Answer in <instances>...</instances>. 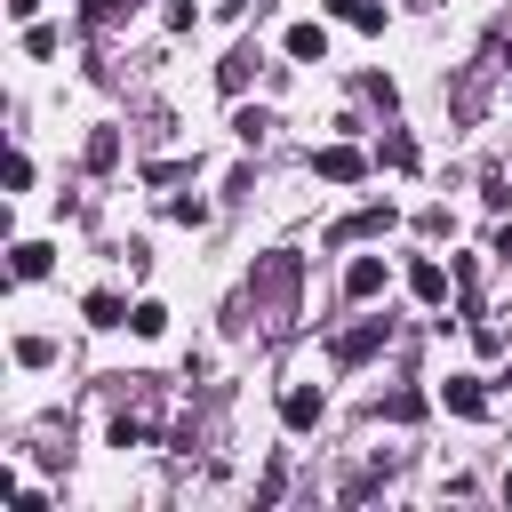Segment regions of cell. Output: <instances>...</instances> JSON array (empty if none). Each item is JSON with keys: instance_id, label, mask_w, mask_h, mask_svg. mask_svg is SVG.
I'll list each match as a JSON object with an SVG mask.
<instances>
[{"instance_id": "4fadbf2b", "label": "cell", "mask_w": 512, "mask_h": 512, "mask_svg": "<svg viewBox=\"0 0 512 512\" xmlns=\"http://www.w3.org/2000/svg\"><path fill=\"white\" fill-rule=\"evenodd\" d=\"M384 416H392V424H416V416H424V392H408V384H400V392L384 400Z\"/></svg>"}, {"instance_id": "ac0fdd59", "label": "cell", "mask_w": 512, "mask_h": 512, "mask_svg": "<svg viewBox=\"0 0 512 512\" xmlns=\"http://www.w3.org/2000/svg\"><path fill=\"white\" fill-rule=\"evenodd\" d=\"M480 200H488V208H512V184H504V168H488V176H480Z\"/></svg>"}, {"instance_id": "603a6c76", "label": "cell", "mask_w": 512, "mask_h": 512, "mask_svg": "<svg viewBox=\"0 0 512 512\" xmlns=\"http://www.w3.org/2000/svg\"><path fill=\"white\" fill-rule=\"evenodd\" d=\"M32 8H40V0H8V16H32Z\"/></svg>"}, {"instance_id": "6da1fadb", "label": "cell", "mask_w": 512, "mask_h": 512, "mask_svg": "<svg viewBox=\"0 0 512 512\" xmlns=\"http://www.w3.org/2000/svg\"><path fill=\"white\" fill-rule=\"evenodd\" d=\"M312 168H320L328 184H360V176H368V152H360V144H320Z\"/></svg>"}, {"instance_id": "7a4b0ae2", "label": "cell", "mask_w": 512, "mask_h": 512, "mask_svg": "<svg viewBox=\"0 0 512 512\" xmlns=\"http://www.w3.org/2000/svg\"><path fill=\"white\" fill-rule=\"evenodd\" d=\"M384 336H392L384 320H360V328H344V336H336V368H360V360H376V352H384Z\"/></svg>"}, {"instance_id": "9c48e42d", "label": "cell", "mask_w": 512, "mask_h": 512, "mask_svg": "<svg viewBox=\"0 0 512 512\" xmlns=\"http://www.w3.org/2000/svg\"><path fill=\"white\" fill-rule=\"evenodd\" d=\"M408 288H416L424 304H440V296H448V272H440L432 256H416V264H408Z\"/></svg>"}, {"instance_id": "7402d4cb", "label": "cell", "mask_w": 512, "mask_h": 512, "mask_svg": "<svg viewBox=\"0 0 512 512\" xmlns=\"http://www.w3.org/2000/svg\"><path fill=\"white\" fill-rule=\"evenodd\" d=\"M496 256H504V264H512V224H504V232H496Z\"/></svg>"}, {"instance_id": "30bf717a", "label": "cell", "mask_w": 512, "mask_h": 512, "mask_svg": "<svg viewBox=\"0 0 512 512\" xmlns=\"http://www.w3.org/2000/svg\"><path fill=\"white\" fill-rule=\"evenodd\" d=\"M80 312H88V328H128V304H120L112 288H96V296H88Z\"/></svg>"}, {"instance_id": "d6986e66", "label": "cell", "mask_w": 512, "mask_h": 512, "mask_svg": "<svg viewBox=\"0 0 512 512\" xmlns=\"http://www.w3.org/2000/svg\"><path fill=\"white\" fill-rule=\"evenodd\" d=\"M128 328H136V336H160V328H168V312H160V304H136V312H128Z\"/></svg>"}, {"instance_id": "e0dca14e", "label": "cell", "mask_w": 512, "mask_h": 512, "mask_svg": "<svg viewBox=\"0 0 512 512\" xmlns=\"http://www.w3.org/2000/svg\"><path fill=\"white\" fill-rule=\"evenodd\" d=\"M384 168H416V144H408V136H400V128H392V136H384Z\"/></svg>"}, {"instance_id": "5bb4252c", "label": "cell", "mask_w": 512, "mask_h": 512, "mask_svg": "<svg viewBox=\"0 0 512 512\" xmlns=\"http://www.w3.org/2000/svg\"><path fill=\"white\" fill-rule=\"evenodd\" d=\"M16 360H24V368H48L56 344H48V336H16Z\"/></svg>"}, {"instance_id": "8992f818", "label": "cell", "mask_w": 512, "mask_h": 512, "mask_svg": "<svg viewBox=\"0 0 512 512\" xmlns=\"http://www.w3.org/2000/svg\"><path fill=\"white\" fill-rule=\"evenodd\" d=\"M440 400H448L456 416H488V392H480V376H448V384H440Z\"/></svg>"}, {"instance_id": "5b68a950", "label": "cell", "mask_w": 512, "mask_h": 512, "mask_svg": "<svg viewBox=\"0 0 512 512\" xmlns=\"http://www.w3.org/2000/svg\"><path fill=\"white\" fill-rule=\"evenodd\" d=\"M376 288H384V256H352V264H344V296H352V304H368Z\"/></svg>"}, {"instance_id": "52a82bcc", "label": "cell", "mask_w": 512, "mask_h": 512, "mask_svg": "<svg viewBox=\"0 0 512 512\" xmlns=\"http://www.w3.org/2000/svg\"><path fill=\"white\" fill-rule=\"evenodd\" d=\"M288 56L296 64H328V32L320 24H288Z\"/></svg>"}, {"instance_id": "2e32d148", "label": "cell", "mask_w": 512, "mask_h": 512, "mask_svg": "<svg viewBox=\"0 0 512 512\" xmlns=\"http://www.w3.org/2000/svg\"><path fill=\"white\" fill-rule=\"evenodd\" d=\"M248 64H256V56H248V48H232V56H224V72H216V80H224V88H248Z\"/></svg>"}, {"instance_id": "277c9868", "label": "cell", "mask_w": 512, "mask_h": 512, "mask_svg": "<svg viewBox=\"0 0 512 512\" xmlns=\"http://www.w3.org/2000/svg\"><path fill=\"white\" fill-rule=\"evenodd\" d=\"M400 216H392V200H368V208H352L344 224H336V240H376V232H392Z\"/></svg>"}, {"instance_id": "cb8c5ba5", "label": "cell", "mask_w": 512, "mask_h": 512, "mask_svg": "<svg viewBox=\"0 0 512 512\" xmlns=\"http://www.w3.org/2000/svg\"><path fill=\"white\" fill-rule=\"evenodd\" d=\"M504 504H512V472H504Z\"/></svg>"}, {"instance_id": "8fae6325", "label": "cell", "mask_w": 512, "mask_h": 512, "mask_svg": "<svg viewBox=\"0 0 512 512\" xmlns=\"http://www.w3.org/2000/svg\"><path fill=\"white\" fill-rule=\"evenodd\" d=\"M328 16H344V24H360V32H384V8L376 0H320Z\"/></svg>"}, {"instance_id": "44dd1931", "label": "cell", "mask_w": 512, "mask_h": 512, "mask_svg": "<svg viewBox=\"0 0 512 512\" xmlns=\"http://www.w3.org/2000/svg\"><path fill=\"white\" fill-rule=\"evenodd\" d=\"M120 8H128V0H88V24H112Z\"/></svg>"}, {"instance_id": "9a60e30c", "label": "cell", "mask_w": 512, "mask_h": 512, "mask_svg": "<svg viewBox=\"0 0 512 512\" xmlns=\"http://www.w3.org/2000/svg\"><path fill=\"white\" fill-rule=\"evenodd\" d=\"M144 440H152L144 416H120V424H112V448H144Z\"/></svg>"}, {"instance_id": "ba28073f", "label": "cell", "mask_w": 512, "mask_h": 512, "mask_svg": "<svg viewBox=\"0 0 512 512\" xmlns=\"http://www.w3.org/2000/svg\"><path fill=\"white\" fill-rule=\"evenodd\" d=\"M8 256H16V280H48V264H56V248H48V240H16Z\"/></svg>"}, {"instance_id": "3957f363", "label": "cell", "mask_w": 512, "mask_h": 512, "mask_svg": "<svg viewBox=\"0 0 512 512\" xmlns=\"http://www.w3.org/2000/svg\"><path fill=\"white\" fill-rule=\"evenodd\" d=\"M320 408H328V400H320V384H288V392H280V424H288V432H312V424H320Z\"/></svg>"}, {"instance_id": "7c38bea8", "label": "cell", "mask_w": 512, "mask_h": 512, "mask_svg": "<svg viewBox=\"0 0 512 512\" xmlns=\"http://www.w3.org/2000/svg\"><path fill=\"white\" fill-rule=\"evenodd\" d=\"M88 168H96V176L120 168V128H96V136H88Z\"/></svg>"}, {"instance_id": "ffe728a7", "label": "cell", "mask_w": 512, "mask_h": 512, "mask_svg": "<svg viewBox=\"0 0 512 512\" xmlns=\"http://www.w3.org/2000/svg\"><path fill=\"white\" fill-rule=\"evenodd\" d=\"M264 128H272L264 112H240V120H232V136H240V144H264Z\"/></svg>"}]
</instances>
